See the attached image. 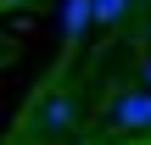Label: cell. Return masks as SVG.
<instances>
[{
  "label": "cell",
  "mask_w": 151,
  "mask_h": 145,
  "mask_svg": "<svg viewBox=\"0 0 151 145\" xmlns=\"http://www.w3.org/2000/svg\"><path fill=\"white\" fill-rule=\"evenodd\" d=\"M140 89H151V56H146V67H140Z\"/></svg>",
  "instance_id": "5"
},
{
  "label": "cell",
  "mask_w": 151,
  "mask_h": 145,
  "mask_svg": "<svg viewBox=\"0 0 151 145\" xmlns=\"http://www.w3.org/2000/svg\"><path fill=\"white\" fill-rule=\"evenodd\" d=\"M90 22H95V0H67V6H62V39H67V45H78Z\"/></svg>",
  "instance_id": "2"
},
{
  "label": "cell",
  "mask_w": 151,
  "mask_h": 145,
  "mask_svg": "<svg viewBox=\"0 0 151 145\" xmlns=\"http://www.w3.org/2000/svg\"><path fill=\"white\" fill-rule=\"evenodd\" d=\"M129 11V0H95V22H118Z\"/></svg>",
  "instance_id": "4"
},
{
  "label": "cell",
  "mask_w": 151,
  "mask_h": 145,
  "mask_svg": "<svg viewBox=\"0 0 151 145\" xmlns=\"http://www.w3.org/2000/svg\"><path fill=\"white\" fill-rule=\"evenodd\" d=\"M67 123H73V95H50L45 112H39V134H56V129H67Z\"/></svg>",
  "instance_id": "3"
},
{
  "label": "cell",
  "mask_w": 151,
  "mask_h": 145,
  "mask_svg": "<svg viewBox=\"0 0 151 145\" xmlns=\"http://www.w3.org/2000/svg\"><path fill=\"white\" fill-rule=\"evenodd\" d=\"M106 117H112V129H151V89H123Z\"/></svg>",
  "instance_id": "1"
}]
</instances>
